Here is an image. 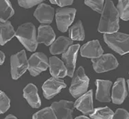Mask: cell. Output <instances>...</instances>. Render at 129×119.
Masks as SVG:
<instances>
[{"mask_svg": "<svg viewBox=\"0 0 129 119\" xmlns=\"http://www.w3.org/2000/svg\"><path fill=\"white\" fill-rule=\"evenodd\" d=\"M119 15L111 0H106L98 26V32L103 34L117 32L119 28Z\"/></svg>", "mask_w": 129, "mask_h": 119, "instance_id": "1", "label": "cell"}, {"mask_svg": "<svg viewBox=\"0 0 129 119\" xmlns=\"http://www.w3.org/2000/svg\"><path fill=\"white\" fill-rule=\"evenodd\" d=\"M15 36L29 51H35L39 42L37 38L36 27L31 23L20 25L15 32Z\"/></svg>", "mask_w": 129, "mask_h": 119, "instance_id": "2", "label": "cell"}, {"mask_svg": "<svg viewBox=\"0 0 129 119\" xmlns=\"http://www.w3.org/2000/svg\"><path fill=\"white\" fill-rule=\"evenodd\" d=\"M104 42L119 55L129 53V35L120 32L104 34Z\"/></svg>", "mask_w": 129, "mask_h": 119, "instance_id": "3", "label": "cell"}, {"mask_svg": "<svg viewBox=\"0 0 129 119\" xmlns=\"http://www.w3.org/2000/svg\"><path fill=\"white\" fill-rule=\"evenodd\" d=\"M89 84V79L84 73V69L79 67L74 73L70 92L74 98H77L87 92Z\"/></svg>", "mask_w": 129, "mask_h": 119, "instance_id": "4", "label": "cell"}, {"mask_svg": "<svg viewBox=\"0 0 129 119\" xmlns=\"http://www.w3.org/2000/svg\"><path fill=\"white\" fill-rule=\"evenodd\" d=\"M28 69V60L24 50L10 57V72L13 79H19Z\"/></svg>", "mask_w": 129, "mask_h": 119, "instance_id": "5", "label": "cell"}, {"mask_svg": "<svg viewBox=\"0 0 129 119\" xmlns=\"http://www.w3.org/2000/svg\"><path fill=\"white\" fill-rule=\"evenodd\" d=\"M49 67L48 58L43 53L37 52L28 60V71L32 76L36 77L47 69Z\"/></svg>", "mask_w": 129, "mask_h": 119, "instance_id": "6", "label": "cell"}, {"mask_svg": "<svg viewBox=\"0 0 129 119\" xmlns=\"http://www.w3.org/2000/svg\"><path fill=\"white\" fill-rule=\"evenodd\" d=\"M93 69L98 73L115 69L118 67V62L114 55L111 53L102 54L100 57L91 59Z\"/></svg>", "mask_w": 129, "mask_h": 119, "instance_id": "7", "label": "cell"}, {"mask_svg": "<svg viewBox=\"0 0 129 119\" xmlns=\"http://www.w3.org/2000/svg\"><path fill=\"white\" fill-rule=\"evenodd\" d=\"M76 10L75 8H64L58 9L56 13V21L58 29L62 32H67L74 20Z\"/></svg>", "mask_w": 129, "mask_h": 119, "instance_id": "8", "label": "cell"}, {"mask_svg": "<svg viewBox=\"0 0 129 119\" xmlns=\"http://www.w3.org/2000/svg\"><path fill=\"white\" fill-rule=\"evenodd\" d=\"M67 85L63 80L57 77H52L47 79L42 86L43 95L47 99H52L55 95L60 92V90L66 88Z\"/></svg>", "mask_w": 129, "mask_h": 119, "instance_id": "9", "label": "cell"}, {"mask_svg": "<svg viewBox=\"0 0 129 119\" xmlns=\"http://www.w3.org/2000/svg\"><path fill=\"white\" fill-rule=\"evenodd\" d=\"M79 48V44L72 45L62 55V61L67 69V75L70 77H73L74 74L76 62Z\"/></svg>", "mask_w": 129, "mask_h": 119, "instance_id": "10", "label": "cell"}, {"mask_svg": "<svg viewBox=\"0 0 129 119\" xmlns=\"http://www.w3.org/2000/svg\"><path fill=\"white\" fill-rule=\"evenodd\" d=\"M51 107L54 111L57 118L70 119L73 118L75 106L72 101L61 100L58 102H54Z\"/></svg>", "mask_w": 129, "mask_h": 119, "instance_id": "11", "label": "cell"}, {"mask_svg": "<svg viewBox=\"0 0 129 119\" xmlns=\"http://www.w3.org/2000/svg\"><path fill=\"white\" fill-rule=\"evenodd\" d=\"M75 107L85 115H90L93 112V90H91L84 93L74 103Z\"/></svg>", "mask_w": 129, "mask_h": 119, "instance_id": "12", "label": "cell"}, {"mask_svg": "<svg viewBox=\"0 0 129 119\" xmlns=\"http://www.w3.org/2000/svg\"><path fill=\"white\" fill-rule=\"evenodd\" d=\"M80 54L82 57L88 58H96L103 54V49L99 40H94L89 41L81 47Z\"/></svg>", "mask_w": 129, "mask_h": 119, "instance_id": "13", "label": "cell"}, {"mask_svg": "<svg viewBox=\"0 0 129 119\" xmlns=\"http://www.w3.org/2000/svg\"><path fill=\"white\" fill-rule=\"evenodd\" d=\"M127 96L126 82L124 78H119L115 82L112 90L111 99L113 103L122 104Z\"/></svg>", "mask_w": 129, "mask_h": 119, "instance_id": "14", "label": "cell"}, {"mask_svg": "<svg viewBox=\"0 0 129 119\" xmlns=\"http://www.w3.org/2000/svg\"><path fill=\"white\" fill-rule=\"evenodd\" d=\"M54 9L45 4H41L35 10L34 16L43 24H50L54 19Z\"/></svg>", "mask_w": 129, "mask_h": 119, "instance_id": "15", "label": "cell"}, {"mask_svg": "<svg viewBox=\"0 0 129 119\" xmlns=\"http://www.w3.org/2000/svg\"><path fill=\"white\" fill-rule=\"evenodd\" d=\"M97 86L95 98L100 102L111 101L110 90L112 86V82L109 80L97 79L95 81Z\"/></svg>", "mask_w": 129, "mask_h": 119, "instance_id": "16", "label": "cell"}, {"mask_svg": "<svg viewBox=\"0 0 129 119\" xmlns=\"http://www.w3.org/2000/svg\"><path fill=\"white\" fill-rule=\"evenodd\" d=\"M23 97L33 108H39L41 105V101L38 94L37 86L33 84H28L23 88Z\"/></svg>", "mask_w": 129, "mask_h": 119, "instance_id": "17", "label": "cell"}, {"mask_svg": "<svg viewBox=\"0 0 129 119\" xmlns=\"http://www.w3.org/2000/svg\"><path fill=\"white\" fill-rule=\"evenodd\" d=\"M49 68L52 77L62 78L67 75V69L64 63L56 56L50 57Z\"/></svg>", "mask_w": 129, "mask_h": 119, "instance_id": "18", "label": "cell"}, {"mask_svg": "<svg viewBox=\"0 0 129 119\" xmlns=\"http://www.w3.org/2000/svg\"><path fill=\"white\" fill-rule=\"evenodd\" d=\"M55 34L52 27L49 25H41L38 28L37 41L46 46L51 45L55 40Z\"/></svg>", "mask_w": 129, "mask_h": 119, "instance_id": "19", "label": "cell"}, {"mask_svg": "<svg viewBox=\"0 0 129 119\" xmlns=\"http://www.w3.org/2000/svg\"><path fill=\"white\" fill-rule=\"evenodd\" d=\"M74 40L66 36H60L54 40L50 48L52 55H57L65 52L68 48L73 45Z\"/></svg>", "mask_w": 129, "mask_h": 119, "instance_id": "20", "label": "cell"}, {"mask_svg": "<svg viewBox=\"0 0 129 119\" xmlns=\"http://www.w3.org/2000/svg\"><path fill=\"white\" fill-rule=\"evenodd\" d=\"M15 36V31L10 21H0V45H4Z\"/></svg>", "mask_w": 129, "mask_h": 119, "instance_id": "21", "label": "cell"}, {"mask_svg": "<svg viewBox=\"0 0 129 119\" xmlns=\"http://www.w3.org/2000/svg\"><path fill=\"white\" fill-rule=\"evenodd\" d=\"M15 13L9 0H0V21L6 22Z\"/></svg>", "mask_w": 129, "mask_h": 119, "instance_id": "22", "label": "cell"}, {"mask_svg": "<svg viewBox=\"0 0 129 119\" xmlns=\"http://www.w3.org/2000/svg\"><path fill=\"white\" fill-rule=\"evenodd\" d=\"M70 38L73 40L82 41L84 39V30L81 21H78L75 25L70 28Z\"/></svg>", "mask_w": 129, "mask_h": 119, "instance_id": "23", "label": "cell"}, {"mask_svg": "<svg viewBox=\"0 0 129 119\" xmlns=\"http://www.w3.org/2000/svg\"><path fill=\"white\" fill-rule=\"evenodd\" d=\"M114 113L108 107L95 108L90 114V118L93 119H111Z\"/></svg>", "mask_w": 129, "mask_h": 119, "instance_id": "24", "label": "cell"}, {"mask_svg": "<svg viewBox=\"0 0 129 119\" xmlns=\"http://www.w3.org/2000/svg\"><path fill=\"white\" fill-rule=\"evenodd\" d=\"M117 9L119 17L124 21L129 20V0H119Z\"/></svg>", "mask_w": 129, "mask_h": 119, "instance_id": "25", "label": "cell"}, {"mask_svg": "<svg viewBox=\"0 0 129 119\" xmlns=\"http://www.w3.org/2000/svg\"><path fill=\"white\" fill-rule=\"evenodd\" d=\"M32 118L34 119L57 118L54 111L53 110V109L52 108V107H45V108H43V109H41L40 111L36 112L35 114H34Z\"/></svg>", "mask_w": 129, "mask_h": 119, "instance_id": "26", "label": "cell"}, {"mask_svg": "<svg viewBox=\"0 0 129 119\" xmlns=\"http://www.w3.org/2000/svg\"><path fill=\"white\" fill-rule=\"evenodd\" d=\"M84 4L98 13H102L104 8V0H84Z\"/></svg>", "mask_w": 129, "mask_h": 119, "instance_id": "27", "label": "cell"}, {"mask_svg": "<svg viewBox=\"0 0 129 119\" xmlns=\"http://www.w3.org/2000/svg\"><path fill=\"white\" fill-rule=\"evenodd\" d=\"M10 107V100L7 95L0 90V114H4Z\"/></svg>", "mask_w": 129, "mask_h": 119, "instance_id": "28", "label": "cell"}, {"mask_svg": "<svg viewBox=\"0 0 129 119\" xmlns=\"http://www.w3.org/2000/svg\"><path fill=\"white\" fill-rule=\"evenodd\" d=\"M45 0H18L19 5L24 8H30L35 6L41 4Z\"/></svg>", "mask_w": 129, "mask_h": 119, "instance_id": "29", "label": "cell"}, {"mask_svg": "<svg viewBox=\"0 0 129 119\" xmlns=\"http://www.w3.org/2000/svg\"><path fill=\"white\" fill-rule=\"evenodd\" d=\"M113 118L115 119H129V113L126 109L119 108L116 110V112L113 115Z\"/></svg>", "mask_w": 129, "mask_h": 119, "instance_id": "30", "label": "cell"}, {"mask_svg": "<svg viewBox=\"0 0 129 119\" xmlns=\"http://www.w3.org/2000/svg\"><path fill=\"white\" fill-rule=\"evenodd\" d=\"M50 2L53 4H56L60 7H63L72 4L74 0H50Z\"/></svg>", "mask_w": 129, "mask_h": 119, "instance_id": "31", "label": "cell"}, {"mask_svg": "<svg viewBox=\"0 0 129 119\" xmlns=\"http://www.w3.org/2000/svg\"><path fill=\"white\" fill-rule=\"evenodd\" d=\"M4 60H5V54L3 51H0V65L4 64Z\"/></svg>", "mask_w": 129, "mask_h": 119, "instance_id": "32", "label": "cell"}, {"mask_svg": "<svg viewBox=\"0 0 129 119\" xmlns=\"http://www.w3.org/2000/svg\"><path fill=\"white\" fill-rule=\"evenodd\" d=\"M6 119H17V117L13 114H8L7 116H6Z\"/></svg>", "mask_w": 129, "mask_h": 119, "instance_id": "33", "label": "cell"}, {"mask_svg": "<svg viewBox=\"0 0 129 119\" xmlns=\"http://www.w3.org/2000/svg\"><path fill=\"white\" fill-rule=\"evenodd\" d=\"M76 119H88L89 118L87 116H79L76 118Z\"/></svg>", "mask_w": 129, "mask_h": 119, "instance_id": "34", "label": "cell"}, {"mask_svg": "<svg viewBox=\"0 0 129 119\" xmlns=\"http://www.w3.org/2000/svg\"><path fill=\"white\" fill-rule=\"evenodd\" d=\"M127 83H128V90H129V79L127 80Z\"/></svg>", "mask_w": 129, "mask_h": 119, "instance_id": "35", "label": "cell"}]
</instances>
